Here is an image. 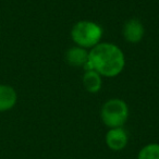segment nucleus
<instances>
[{
  "label": "nucleus",
  "mask_w": 159,
  "mask_h": 159,
  "mask_svg": "<svg viewBox=\"0 0 159 159\" xmlns=\"http://www.w3.org/2000/svg\"><path fill=\"white\" fill-rule=\"evenodd\" d=\"M100 117L105 125L110 129L122 128L129 118V107L119 98L107 100L100 111Z\"/></svg>",
  "instance_id": "7ed1b4c3"
},
{
  "label": "nucleus",
  "mask_w": 159,
  "mask_h": 159,
  "mask_svg": "<svg viewBox=\"0 0 159 159\" xmlns=\"http://www.w3.org/2000/svg\"><path fill=\"white\" fill-rule=\"evenodd\" d=\"M102 30L97 23L92 21H80L73 25L71 37L76 46L82 48H93L99 44Z\"/></svg>",
  "instance_id": "f03ea898"
},
{
  "label": "nucleus",
  "mask_w": 159,
  "mask_h": 159,
  "mask_svg": "<svg viewBox=\"0 0 159 159\" xmlns=\"http://www.w3.org/2000/svg\"><path fill=\"white\" fill-rule=\"evenodd\" d=\"M137 159H159V144L152 143L144 146L139 150Z\"/></svg>",
  "instance_id": "1a4fd4ad"
},
{
  "label": "nucleus",
  "mask_w": 159,
  "mask_h": 159,
  "mask_svg": "<svg viewBox=\"0 0 159 159\" xmlns=\"http://www.w3.org/2000/svg\"><path fill=\"white\" fill-rule=\"evenodd\" d=\"M82 82L87 92L95 94L102 89V75L96 72L95 70H86L83 75Z\"/></svg>",
  "instance_id": "6e6552de"
},
{
  "label": "nucleus",
  "mask_w": 159,
  "mask_h": 159,
  "mask_svg": "<svg viewBox=\"0 0 159 159\" xmlns=\"http://www.w3.org/2000/svg\"><path fill=\"white\" fill-rule=\"evenodd\" d=\"M125 66L123 51L111 43H99L89 52L86 70H95L102 76L113 77L119 75Z\"/></svg>",
  "instance_id": "f257e3e1"
},
{
  "label": "nucleus",
  "mask_w": 159,
  "mask_h": 159,
  "mask_svg": "<svg viewBox=\"0 0 159 159\" xmlns=\"http://www.w3.org/2000/svg\"><path fill=\"white\" fill-rule=\"evenodd\" d=\"M18 94L10 85L0 84V112L12 109L16 104Z\"/></svg>",
  "instance_id": "423d86ee"
},
{
  "label": "nucleus",
  "mask_w": 159,
  "mask_h": 159,
  "mask_svg": "<svg viewBox=\"0 0 159 159\" xmlns=\"http://www.w3.org/2000/svg\"><path fill=\"white\" fill-rule=\"evenodd\" d=\"M144 26L142 22L137 19H131L126 21L123 25L122 34L126 42L131 44H137L144 37Z\"/></svg>",
  "instance_id": "20e7f679"
},
{
  "label": "nucleus",
  "mask_w": 159,
  "mask_h": 159,
  "mask_svg": "<svg viewBox=\"0 0 159 159\" xmlns=\"http://www.w3.org/2000/svg\"><path fill=\"white\" fill-rule=\"evenodd\" d=\"M106 144L115 152L122 150L128 144V134L122 128L110 129L106 134Z\"/></svg>",
  "instance_id": "39448f33"
},
{
  "label": "nucleus",
  "mask_w": 159,
  "mask_h": 159,
  "mask_svg": "<svg viewBox=\"0 0 159 159\" xmlns=\"http://www.w3.org/2000/svg\"><path fill=\"white\" fill-rule=\"evenodd\" d=\"M66 60L70 66H83L89 61V51L82 47L75 46L68 49L66 53Z\"/></svg>",
  "instance_id": "0eeeda50"
}]
</instances>
